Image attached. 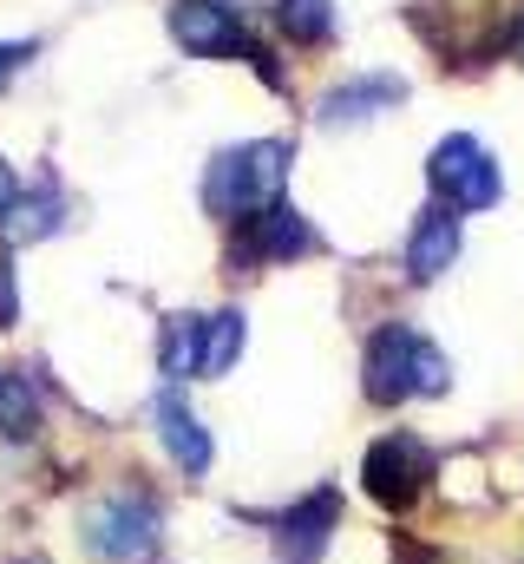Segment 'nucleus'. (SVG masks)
<instances>
[{
  "mask_svg": "<svg viewBox=\"0 0 524 564\" xmlns=\"http://www.w3.org/2000/svg\"><path fill=\"white\" fill-rule=\"evenodd\" d=\"M452 388L446 355L413 328V322H381L368 335V361H361V394L374 408H400V401H433Z\"/></svg>",
  "mask_w": 524,
  "mask_h": 564,
  "instance_id": "1",
  "label": "nucleus"
},
{
  "mask_svg": "<svg viewBox=\"0 0 524 564\" xmlns=\"http://www.w3.org/2000/svg\"><path fill=\"white\" fill-rule=\"evenodd\" d=\"M282 177H288V144L282 139H250L210 158L204 171V210L217 224H243L269 204H282Z\"/></svg>",
  "mask_w": 524,
  "mask_h": 564,
  "instance_id": "2",
  "label": "nucleus"
},
{
  "mask_svg": "<svg viewBox=\"0 0 524 564\" xmlns=\"http://www.w3.org/2000/svg\"><path fill=\"white\" fill-rule=\"evenodd\" d=\"M250 328H243V308H217V315H171L164 322V341H157V368L171 381H217L237 368Z\"/></svg>",
  "mask_w": 524,
  "mask_h": 564,
  "instance_id": "3",
  "label": "nucleus"
},
{
  "mask_svg": "<svg viewBox=\"0 0 524 564\" xmlns=\"http://www.w3.org/2000/svg\"><path fill=\"white\" fill-rule=\"evenodd\" d=\"M157 539H164V506H157L144 486H119V492L92 499V506H86V519H79V545H86L99 564L151 558V552H157Z\"/></svg>",
  "mask_w": 524,
  "mask_h": 564,
  "instance_id": "4",
  "label": "nucleus"
},
{
  "mask_svg": "<svg viewBox=\"0 0 524 564\" xmlns=\"http://www.w3.org/2000/svg\"><path fill=\"white\" fill-rule=\"evenodd\" d=\"M426 177H433L439 204H446V210H459V217H466V210H485V204H499V191H505L492 144L472 139V132H452V139L433 144V158H426Z\"/></svg>",
  "mask_w": 524,
  "mask_h": 564,
  "instance_id": "5",
  "label": "nucleus"
},
{
  "mask_svg": "<svg viewBox=\"0 0 524 564\" xmlns=\"http://www.w3.org/2000/svg\"><path fill=\"white\" fill-rule=\"evenodd\" d=\"M361 486L374 506L387 512H406L426 486H433V453L419 446V433H381L361 459Z\"/></svg>",
  "mask_w": 524,
  "mask_h": 564,
  "instance_id": "6",
  "label": "nucleus"
},
{
  "mask_svg": "<svg viewBox=\"0 0 524 564\" xmlns=\"http://www.w3.org/2000/svg\"><path fill=\"white\" fill-rule=\"evenodd\" d=\"M171 40L190 59H250V20L237 0H171Z\"/></svg>",
  "mask_w": 524,
  "mask_h": 564,
  "instance_id": "7",
  "label": "nucleus"
},
{
  "mask_svg": "<svg viewBox=\"0 0 524 564\" xmlns=\"http://www.w3.org/2000/svg\"><path fill=\"white\" fill-rule=\"evenodd\" d=\"M335 525H341V492L315 486L269 519V552H275V564H321L335 545Z\"/></svg>",
  "mask_w": 524,
  "mask_h": 564,
  "instance_id": "8",
  "label": "nucleus"
},
{
  "mask_svg": "<svg viewBox=\"0 0 524 564\" xmlns=\"http://www.w3.org/2000/svg\"><path fill=\"white\" fill-rule=\"evenodd\" d=\"M308 250H321V237L308 230V217L288 210V204H269V210H256V217L237 224L230 270L243 276V270H262V263H295V257H308Z\"/></svg>",
  "mask_w": 524,
  "mask_h": 564,
  "instance_id": "9",
  "label": "nucleus"
},
{
  "mask_svg": "<svg viewBox=\"0 0 524 564\" xmlns=\"http://www.w3.org/2000/svg\"><path fill=\"white\" fill-rule=\"evenodd\" d=\"M151 421H157V440H164V453H171V466H177V473H190V479H204V473H210L217 440H210V426L197 421V408H190L177 388H164V394L151 401Z\"/></svg>",
  "mask_w": 524,
  "mask_h": 564,
  "instance_id": "10",
  "label": "nucleus"
},
{
  "mask_svg": "<svg viewBox=\"0 0 524 564\" xmlns=\"http://www.w3.org/2000/svg\"><path fill=\"white\" fill-rule=\"evenodd\" d=\"M452 257H459V210L426 204V210L413 217V230H406V276L439 282L446 270H452Z\"/></svg>",
  "mask_w": 524,
  "mask_h": 564,
  "instance_id": "11",
  "label": "nucleus"
},
{
  "mask_svg": "<svg viewBox=\"0 0 524 564\" xmlns=\"http://www.w3.org/2000/svg\"><path fill=\"white\" fill-rule=\"evenodd\" d=\"M53 230H66V197H59L53 171H40L33 184L13 191V204H7V217H0V237H7V243H46Z\"/></svg>",
  "mask_w": 524,
  "mask_h": 564,
  "instance_id": "12",
  "label": "nucleus"
},
{
  "mask_svg": "<svg viewBox=\"0 0 524 564\" xmlns=\"http://www.w3.org/2000/svg\"><path fill=\"white\" fill-rule=\"evenodd\" d=\"M400 99H406V79H393V73H354V79H341L335 93H321L315 119H321V126H361V119L387 112Z\"/></svg>",
  "mask_w": 524,
  "mask_h": 564,
  "instance_id": "13",
  "label": "nucleus"
},
{
  "mask_svg": "<svg viewBox=\"0 0 524 564\" xmlns=\"http://www.w3.org/2000/svg\"><path fill=\"white\" fill-rule=\"evenodd\" d=\"M33 433H40V394H33V381L13 375V368H0V440L26 446Z\"/></svg>",
  "mask_w": 524,
  "mask_h": 564,
  "instance_id": "14",
  "label": "nucleus"
},
{
  "mask_svg": "<svg viewBox=\"0 0 524 564\" xmlns=\"http://www.w3.org/2000/svg\"><path fill=\"white\" fill-rule=\"evenodd\" d=\"M275 26L295 40V46H315L335 33V7L328 0H275Z\"/></svg>",
  "mask_w": 524,
  "mask_h": 564,
  "instance_id": "15",
  "label": "nucleus"
},
{
  "mask_svg": "<svg viewBox=\"0 0 524 564\" xmlns=\"http://www.w3.org/2000/svg\"><path fill=\"white\" fill-rule=\"evenodd\" d=\"M33 53H40L33 40H0V86H7V79H13V73L33 59Z\"/></svg>",
  "mask_w": 524,
  "mask_h": 564,
  "instance_id": "16",
  "label": "nucleus"
},
{
  "mask_svg": "<svg viewBox=\"0 0 524 564\" xmlns=\"http://www.w3.org/2000/svg\"><path fill=\"white\" fill-rule=\"evenodd\" d=\"M13 322H20V295H13V263L0 250V328H13Z\"/></svg>",
  "mask_w": 524,
  "mask_h": 564,
  "instance_id": "17",
  "label": "nucleus"
},
{
  "mask_svg": "<svg viewBox=\"0 0 524 564\" xmlns=\"http://www.w3.org/2000/svg\"><path fill=\"white\" fill-rule=\"evenodd\" d=\"M13 191H20V177H13V171L0 164V217H7V204H13Z\"/></svg>",
  "mask_w": 524,
  "mask_h": 564,
  "instance_id": "18",
  "label": "nucleus"
},
{
  "mask_svg": "<svg viewBox=\"0 0 524 564\" xmlns=\"http://www.w3.org/2000/svg\"><path fill=\"white\" fill-rule=\"evenodd\" d=\"M518 59H524V26H518Z\"/></svg>",
  "mask_w": 524,
  "mask_h": 564,
  "instance_id": "19",
  "label": "nucleus"
},
{
  "mask_svg": "<svg viewBox=\"0 0 524 564\" xmlns=\"http://www.w3.org/2000/svg\"><path fill=\"white\" fill-rule=\"evenodd\" d=\"M13 564H46V558H13Z\"/></svg>",
  "mask_w": 524,
  "mask_h": 564,
  "instance_id": "20",
  "label": "nucleus"
}]
</instances>
